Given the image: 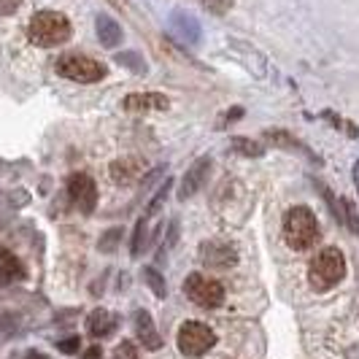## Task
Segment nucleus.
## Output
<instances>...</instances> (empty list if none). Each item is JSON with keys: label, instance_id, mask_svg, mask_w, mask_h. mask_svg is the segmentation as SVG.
Instances as JSON below:
<instances>
[{"label": "nucleus", "instance_id": "f257e3e1", "mask_svg": "<svg viewBox=\"0 0 359 359\" xmlns=\"http://www.w3.org/2000/svg\"><path fill=\"white\" fill-rule=\"evenodd\" d=\"M284 241L289 249L294 252H308L319 243L322 230H319V219L308 205H292L284 214Z\"/></svg>", "mask_w": 359, "mask_h": 359}, {"label": "nucleus", "instance_id": "7ed1b4c3", "mask_svg": "<svg viewBox=\"0 0 359 359\" xmlns=\"http://www.w3.org/2000/svg\"><path fill=\"white\" fill-rule=\"evenodd\" d=\"M343 276H346V257L335 246L322 249L308 265V281L316 292H327V289L338 287Z\"/></svg>", "mask_w": 359, "mask_h": 359}, {"label": "nucleus", "instance_id": "0eeeda50", "mask_svg": "<svg viewBox=\"0 0 359 359\" xmlns=\"http://www.w3.org/2000/svg\"><path fill=\"white\" fill-rule=\"evenodd\" d=\"M200 262L208 270H230L238 262V249L230 241H205L200 246Z\"/></svg>", "mask_w": 359, "mask_h": 359}, {"label": "nucleus", "instance_id": "5701e85b", "mask_svg": "<svg viewBox=\"0 0 359 359\" xmlns=\"http://www.w3.org/2000/svg\"><path fill=\"white\" fill-rule=\"evenodd\" d=\"M144 241H146V219L141 216V219L135 222V233H133V243H130V254H133V257H141Z\"/></svg>", "mask_w": 359, "mask_h": 359}, {"label": "nucleus", "instance_id": "b1692460", "mask_svg": "<svg viewBox=\"0 0 359 359\" xmlns=\"http://www.w3.org/2000/svg\"><path fill=\"white\" fill-rule=\"evenodd\" d=\"M119 241H122V227H111V230L100 238V252L114 254L116 252V246H119Z\"/></svg>", "mask_w": 359, "mask_h": 359}, {"label": "nucleus", "instance_id": "a211bd4d", "mask_svg": "<svg viewBox=\"0 0 359 359\" xmlns=\"http://www.w3.org/2000/svg\"><path fill=\"white\" fill-rule=\"evenodd\" d=\"M116 62L122 65V68H127L130 73H135V76H146L149 73V65H146V60L141 57V52H119L116 54Z\"/></svg>", "mask_w": 359, "mask_h": 359}, {"label": "nucleus", "instance_id": "393cba45", "mask_svg": "<svg viewBox=\"0 0 359 359\" xmlns=\"http://www.w3.org/2000/svg\"><path fill=\"white\" fill-rule=\"evenodd\" d=\"M319 189H322L324 200H327V205H330V214L335 216V219H338V222L343 224V203H338V198L332 195V189H330V187H324V184H319Z\"/></svg>", "mask_w": 359, "mask_h": 359}, {"label": "nucleus", "instance_id": "f8f14e48", "mask_svg": "<svg viewBox=\"0 0 359 359\" xmlns=\"http://www.w3.org/2000/svg\"><path fill=\"white\" fill-rule=\"evenodd\" d=\"M170 30L187 43V46H195L200 41V22L187 11H173L170 14Z\"/></svg>", "mask_w": 359, "mask_h": 359}, {"label": "nucleus", "instance_id": "39448f33", "mask_svg": "<svg viewBox=\"0 0 359 359\" xmlns=\"http://www.w3.org/2000/svg\"><path fill=\"white\" fill-rule=\"evenodd\" d=\"M176 343H179V351L184 357L198 359L203 354H208L216 343V332L203 322H184L179 327V335H176Z\"/></svg>", "mask_w": 359, "mask_h": 359}, {"label": "nucleus", "instance_id": "9d476101", "mask_svg": "<svg viewBox=\"0 0 359 359\" xmlns=\"http://www.w3.org/2000/svg\"><path fill=\"white\" fill-rule=\"evenodd\" d=\"M133 327H135V338L144 343V348L160 351L162 338H160V332H157V327H154V322H151V313H149V311H135Z\"/></svg>", "mask_w": 359, "mask_h": 359}, {"label": "nucleus", "instance_id": "6ab92c4d", "mask_svg": "<svg viewBox=\"0 0 359 359\" xmlns=\"http://www.w3.org/2000/svg\"><path fill=\"white\" fill-rule=\"evenodd\" d=\"M141 273H144V281H146V287L151 289V294H154L157 300H165V297H168V284H165V276H162L157 268H151V265H149V268H144Z\"/></svg>", "mask_w": 359, "mask_h": 359}, {"label": "nucleus", "instance_id": "ddd939ff", "mask_svg": "<svg viewBox=\"0 0 359 359\" xmlns=\"http://www.w3.org/2000/svg\"><path fill=\"white\" fill-rule=\"evenodd\" d=\"M125 111H165L168 108V97L162 92H133L127 95L125 103H122Z\"/></svg>", "mask_w": 359, "mask_h": 359}, {"label": "nucleus", "instance_id": "f03ea898", "mask_svg": "<svg viewBox=\"0 0 359 359\" xmlns=\"http://www.w3.org/2000/svg\"><path fill=\"white\" fill-rule=\"evenodd\" d=\"M73 36L71 19L60 11H38L36 17L30 19V27H27V38L43 46V49H52V46H62L68 43Z\"/></svg>", "mask_w": 359, "mask_h": 359}, {"label": "nucleus", "instance_id": "bb28decb", "mask_svg": "<svg viewBox=\"0 0 359 359\" xmlns=\"http://www.w3.org/2000/svg\"><path fill=\"white\" fill-rule=\"evenodd\" d=\"M208 11H214V14H227L230 8H233V0H200Z\"/></svg>", "mask_w": 359, "mask_h": 359}, {"label": "nucleus", "instance_id": "20e7f679", "mask_svg": "<svg viewBox=\"0 0 359 359\" xmlns=\"http://www.w3.org/2000/svg\"><path fill=\"white\" fill-rule=\"evenodd\" d=\"M54 71L60 73L62 79L76 81V84H95V81H103L106 79V65L92 60L87 54H62L54 65Z\"/></svg>", "mask_w": 359, "mask_h": 359}, {"label": "nucleus", "instance_id": "6e6552de", "mask_svg": "<svg viewBox=\"0 0 359 359\" xmlns=\"http://www.w3.org/2000/svg\"><path fill=\"white\" fill-rule=\"evenodd\" d=\"M68 195L79 205L81 214H92L97 205V184L87 173H73L68 179Z\"/></svg>", "mask_w": 359, "mask_h": 359}, {"label": "nucleus", "instance_id": "4468645a", "mask_svg": "<svg viewBox=\"0 0 359 359\" xmlns=\"http://www.w3.org/2000/svg\"><path fill=\"white\" fill-rule=\"evenodd\" d=\"M95 27H97V41H100V46H106V49H116L119 43H122V25L116 22V19H111L108 14H97L95 19Z\"/></svg>", "mask_w": 359, "mask_h": 359}, {"label": "nucleus", "instance_id": "4be33fe9", "mask_svg": "<svg viewBox=\"0 0 359 359\" xmlns=\"http://www.w3.org/2000/svg\"><path fill=\"white\" fill-rule=\"evenodd\" d=\"M343 203V224L351 230L354 235H359V211H357V203L351 198H341Z\"/></svg>", "mask_w": 359, "mask_h": 359}, {"label": "nucleus", "instance_id": "c756f323", "mask_svg": "<svg viewBox=\"0 0 359 359\" xmlns=\"http://www.w3.org/2000/svg\"><path fill=\"white\" fill-rule=\"evenodd\" d=\"M100 357H103V348L100 346H92L90 351L84 354V359H100Z\"/></svg>", "mask_w": 359, "mask_h": 359}, {"label": "nucleus", "instance_id": "423d86ee", "mask_svg": "<svg viewBox=\"0 0 359 359\" xmlns=\"http://www.w3.org/2000/svg\"><path fill=\"white\" fill-rule=\"evenodd\" d=\"M184 294L200 308H219L224 303V287L216 281V278H208L203 273H189L187 281H184Z\"/></svg>", "mask_w": 359, "mask_h": 359}, {"label": "nucleus", "instance_id": "7c9ffc66", "mask_svg": "<svg viewBox=\"0 0 359 359\" xmlns=\"http://www.w3.org/2000/svg\"><path fill=\"white\" fill-rule=\"evenodd\" d=\"M241 114H243V108H233V111H227V114H224V116H227L224 122H235V119H241Z\"/></svg>", "mask_w": 359, "mask_h": 359}, {"label": "nucleus", "instance_id": "412c9836", "mask_svg": "<svg viewBox=\"0 0 359 359\" xmlns=\"http://www.w3.org/2000/svg\"><path fill=\"white\" fill-rule=\"evenodd\" d=\"M170 187H173V179H165V184H162L160 189H157V195L149 200V205H146V214H144L146 222H149V219H151V216H154L162 208V203H165V200H168V195H170Z\"/></svg>", "mask_w": 359, "mask_h": 359}, {"label": "nucleus", "instance_id": "1a4fd4ad", "mask_svg": "<svg viewBox=\"0 0 359 359\" xmlns=\"http://www.w3.org/2000/svg\"><path fill=\"white\" fill-rule=\"evenodd\" d=\"M211 157H200L195 160V165L184 173V179H181V187H179V200H189L195 198L200 189L205 187V181L211 176Z\"/></svg>", "mask_w": 359, "mask_h": 359}, {"label": "nucleus", "instance_id": "aec40b11", "mask_svg": "<svg viewBox=\"0 0 359 359\" xmlns=\"http://www.w3.org/2000/svg\"><path fill=\"white\" fill-rule=\"evenodd\" d=\"M22 276H25V270L19 265V259L6 254V257L0 259V284H11V281H17Z\"/></svg>", "mask_w": 359, "mask_h": 359}, {"label": "nucleus", "instance_id": "2eb2a0df", "mask_svg": "<svg viewBox=\"0 0 359 359\" xmlns=\"http://www.w3.org/2000/svg\"><path fill=\"white\" fill-rule=\"evenodd\" d=\"M114 330H116V316L106 308H97L87 316V332L92 338H106Z\"/></svg>", "mask_w": 359, "mask_h": 359}, {"label": "nucleus", "instance_id": "dca6fc26", "mask_svg": "<svg viewBox=\"0 0 359 359\" xmlns=\"http://www.w3.org/2000/svg\"><path fill=\"white\" fill-rule=\"evenodd\" d=\"M265 138H268L273 146H281V149H289V151H300V154H306L308 160H316V154H313L311 149H306L294 135H289V133H284V130H268Z\"/></svg>", "mask_w": 359, "mask_h": 359}, {"label": "nucleus", "instance_id": "cd10ccee", "mask_svg": "<svg viewBox=\"0 0 359 359\" xmlns=\"http://www.w3.org/2000/svg\"><path fill=\"white\" fill-rule=\"evenodd\" d=\"M79 346H81V338H79V335H71V338H65V341L57 343V348H60L62 354H76Z\"/></svg>", "mask_w": 359, "mask_h": 359}, {"label": "nucleus", "instance_id": "a878e982", "mask_svg": "<svg viewBox=\"0 0 359 359\" xmlns=\"http://www.w3.org/2000/svg\"><path fill=\"white\" fill-rule=\"evenodd\" d=\"M114 359H141V357H138V348L133 343L122 341L116 343V348H114Z\"/></svg>", "mask_w": 359, "mask_h": 359}, {"label": "nucleus", "instance_id": "2f4dec72", "mask_svg": "<svg viewBox=\"0 0 359 359\" xmlns=\"http://www.w3.org/2000/svg\"><path fill=\"white\" fill-rule=\"evenodd\" d=\"M27 359H46V357H43V354H36V351H33V354H27Z\"/></svg>", "mask_w": 359, "mask_h": 359}, {"label": "nucleus", "instance_id": "f3484780", "mask_svg": "<svg viewBox=\"0 0 359 359\" xmlns=\"http://www.w3.org/2000/svg\"><path fill=\"white\" fill-rule=\"evenodd\" d=\"M230 149H233L235 154H241V157H249V160H257V157H262L265 154V144H259V141H252V138H243V135H238L230 141Z\"/></svg>", "mask_w": 359, "mask_h": 359}, {"label": "nucleus", "instance_id": "c85d7f7f", "mask_svg": "<svg viewBox=\"0 0 359 359\" xmlns=\"http://www.w3.org/2000/svg\"><path fill=\"white\" fill-rule=\"evenodd\" d=\"M25 0H0V17H11L22 8Z\"/></svg>", "mask_w": 359, "mask_h": 359}, {"label": "nucleus", "instance_id": "9b49d317", "mask_svg": "<svg viewBox=\"0 0 359 359\" xmlns=\"http://www.w3.org/2000/svg\"><path fill=\"white\" fill-rule=\"evenodd\" d=\"M146 170V162L138 157H122V160H114L108 173L116 184H133V181L141 179V173Z\"/></svg>", "mask_w": 359, "mask_h": 359}]
</instances>
